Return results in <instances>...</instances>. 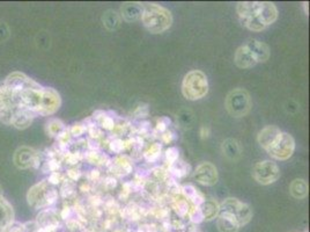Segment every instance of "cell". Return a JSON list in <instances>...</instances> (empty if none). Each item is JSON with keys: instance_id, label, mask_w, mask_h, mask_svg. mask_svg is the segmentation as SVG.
I'll return each instance as SVG.
<instances>
[{"instance_id": "4316f807", "label": "cell", "mask_w": 310, "mask_h": 232, "mask_svg": "<svg viewBox=\"0 0 310 232\" xmlns=\"http://www.w3.org/2000/svg\"><path fill=\"white\" fill-rule=\"evenodd\" d=\"M173 207L175 211H176L181 217L187 216V215L189 214V211H190V208H189L188 202L185 200H183V198H177V200H175L173 203Z\"/></svg>"}, {"instance_id": "7bdbcfd3", "label": "cell", "mask_w": 310, "mask_h": 232, "mask_svg": "<svg viewBox=\"0 0 310 232\" xmlns=\"http://www.w3.org/2000/svg\"><path fill=\"white\" fill-rule=\"evenodd\" d=\"M117 181L115 178H107V180L104 181V186H106L107 189H113V188L116 187Z\"/></svg>"}, {"instance_id": "d6a6232c", "label": "cell", "mask_w": 310, "mask_h": 232, "mask_svg": "<svg viewBox=\"0 0 310 232\" xmlns=\"http://www.w3.org/2000/svg\"><path fill=\"white\" fill-rule=\"evenodd\" d=\"M87 160L89 161L90 164H102L103 157L101 156L99 152L96 151H90V152L87 154Z\"/></svg>"}, {"instance_id": "74e56055", "label": "cell", "mask_w": 310, "mask_h": 232, "mask_svg": "<svg viewBox=\"0 0 310 232\" xmlns=\"http://www.w3.org/2000/svg\"><path fill=\"white\" fill-rule=\"evenodd\" d=\"M5 232H26V225L19 223V222H14L6 229Z\"/></svg>"}, {"instance_id": "8fae6325", "label": "cell", "mask_w": 310, "mask_h": 232, "mask_svg": "<svg viewBox=\"0 0 310 232\" xmlns=\"http://www.w3.org/2000/svg\"><path fill=\"white\" fill-rule=\"evenodd\" d=\"M295 151V140L292 135L287 133H281L280 137L274 144V146L269 151V154L278 160H286L293 156Z\"/></svg>"}, {"instance_id": "52a82bcc", "label": "cell", "mask_w": 310, "mask_h": 232, "mask_svg": "<svg viewBox=\"0 0 310 232\" xmlns=\"http://www.w3.org/2000/svg\"><path fill=\"white\" fill-rule=\"evenodd\" d=\"M252 176L258 184L266 186V185L274 184L280 178V169L277 164L271 160L259 161L255 165Z\"/></svg>"}, {"instance_id": "277c9868", "label": "cell", "mask_w": 310, "mask_h": 232, "mask_svg": "<svg viewBox=\"0 0 310 232\" xmlns=\"http://www.w3.org/2000/svg\"><path fill=\"white\" fill-rule=\"evenodd\" d=\"M208 92V80L206 75L199 70H194L185 75L182 83V93L185 99L191 101L203 99Z\"/></svg>"}, {"instance_id": "7c38bea8", "label": "cell", "mask_w": 310, "mask_h": 232, "mask_svg": "<svg viewBox=\"0 0 310 232\" xmlns=\"http://www.w3.org/2000/svg\"><path fill=\"white\" fill-rule=\"evenodd\" d=\"M194 179L204 186H214L219 180L217 167L211 163H203L194 171Z\"/></svg>"}, {"instance_id": "484cf974", "label": "cell", "mask_w": 310, "mask_h": 232, "mask_svg": "<svg viewBox=\"0 0 310 232\" xmlns=\"http://www.w3.org/2000/svg\"><path fill=\"white\" fill-rule=\"evenodd\" d=\"M161 156V144L159 143H154L153 145H151L148 149L145 151L144 157L148 163H154L159 159Z\"/></svg>"}, {"instance_id": "e575fe53", "label": "cell", "mask_w": 310, "mask_h": 232, "mask_svg": "<svg viewBox=\"0 0 310 232\" xmlns=\"http://www.w3.org/2000/svg\"><path fill=\"white\" fill-rule=\"evenodd\" d=\"M169 124H170V120L168 119V117H160L156 122V130L160 131V133H164Z\"/></svg>"}, {"instance_id": "5b68a950", "label": "cell", "mask_w": 310, "mask_h": 232, "mask_svg": "<svg viewBox=\"0 0 310 232\" xmlns=\"http://www.w3.org/2000/svg\"><path fill=\"white\" fill-rule=\"evenodd\" d=\"M27 200H28L29 206L35 209H46L56 203V201L58 200V193L55 188L51 187L48 180H43L30 188L27 195Z\"/></svg>"}, {"instance_id": "d6986e66", "label": "cell", "mask_w": 310, "mask_h": 232, "mask_svg": "<svg viewBox=\"0 0 310 232\" xmlns=\"http://www.w3.org/2000/svg\"><path fill=\"white\" fill-rule=\"evenodd\" d=\"M199 209L201 211V214H203L204 220L212 221L219 215L220 206H219L217 201L213 200V198H210V200H205L204 202L201 203Z\"/></svg>"}, {"instance_id": "e0dca14e", "label": "cell", "mask_w": 310, "mask_h": 232, "mask_svg": "<svg viewBox=\"0 0 310 232\" xmlns=\"http://www.w3.org/2000/svg\"><path fill=\"white\" fill-rule=\"evenodd\" d=\"M252 55L257 60V63H264L270 58V48L264 42L258 41V40H250L245 43Z\"/></svg>"}, {"instance_id": "4dcf8cb0", "label": "cell", "mask_w": 310, "mask_h": 232, "mask_svg": "<svg viewBox=\"0 0 310 232\" xmlns=\"http://www.w3.org/2000/svg\"><path fill=\"white\" fill-rule=\"evenodd\" d=\"M87 129V126H85L83 123H76L73 124L72 128L70 129V133H71V136H74V137H79L81 136L83 133H85Z\"/></svg>"}, {"instance_id": "8992f818", "label": "cell", "mask_w": 310, "mask_h": 232, "mask_svg": "<svg viewBox=\"0 0 310 232\" xmlns=\"http://www.w3.org/2000/svg\"><path fill=\"white\" fill-rule=\"evenodd\" d=\"M226 108L232 117H243L250 112L251 99L243 89L232 90L226 97Z\"/></svg>"}, {"instance_id": "3957f363", "label": "cell", "mask_w": 310, "mask_h": 232, "mask_svg": "<svg viewBox=\"0 0 310 232\" xmlns=\"http://www.w3.org/2000/svg\"><path fill=\"white\" fill-rule=\"evenodd\" d=\"M141 12V20L148 32L152 34H161L173 25V15L169 9L157 4H145Z\"/></svg>"}, {"instance_id": "681fc988", "label": "cell", "mask_w": 310, "mask_h": 232, "mask_svg": "<svg viewBox=\"0 0 310 232\" xmlns=\"http://www.w3.org/2000/svg\"><path fill=\"white\" fill-rule=\"evenodd\" d=\"M90 178H92L93 180H96L100 178V172L97 170H94L92 171V173H90Z\"/></svg>"}, {"instance_id": "44dd1931", "label": "cell", "mask_w": 310, "mask_h": 232, "mask_svg": "<svg viewBox=\"0 0 310 232\" xmlns=\"http://www.w3.org/2000/svg\"><path fill=\"white\" fill-rule=\"evenodd\" d=\"M120 11H122V16L125 21L132 22L136 21L139 16H141L143 8L139 5L134 4V2H126V4L122 6Z\"/></svg>"}, {"instance_id": "9a60e30c", "label": "cell", "mask_w": 310, "mask_h": 232, "mask_svg": "<svg viewBox=\"0 0 310 232\" xmlns=\"http://www.w3.org/2000/svg\"><path fill=\"white\" fill-rule=\"evenodd\" d=\"M218 229L220 232H237L240 229L236 218L228 211L220 210L218 215Z\"/></svg>"}, {"instance_id": "816d5d0a", "label": "cell", "mask_w": 310, "mask_h": 232, "mask_svg": "<svg viewBox=\"0 0 310 232\" xmlns=\"http://www.w3.org/2000/svg\"><path fill=\"white\" fill-rule=\"evenodd\" d=\"M2 194V189H1V187H0V195Z\"/></svg>"}, {"instance_id": "83f0119b", "label": "cell", "mask_w": 310, "mask_h": 232, "mask_svg": "<svg viewBox=\"0 0 310 232\" xmlns=\"http://www.w3.org/2000/svg\"><path fill=\"white\" fill-rule=\"evenodd\" d=\"M116 165L118 166L119 171H122L125 174H129L132 172V164H131V160L127 157H119L118 159L116 160Z\"/></svg>"}, {"instance_id": "bcb514c9", "label": "cell", "mask_w": 310, "mask_h": 232, "mask_svg": "<svg viewBox=\"0 0 310 232\" xmlns=\"http://www.w3.org/2000/svg\"><path fill=\"white\" fill-rule=\"evenodd\" d=\"M199 134H200L201 139H208V136H210V128H208V127H201Z\"/></svg>"}, {"instance_id": "ee69618b", "label": "cell", "mask_w": 310, "mask_h": 232, "mask_svg": "<svg viewBox=\"0 0 310 232\" xmlns=\"http://www.w3.org/2000/svg\"><path fill=\"white\" fill-rule=\"evenodd\" d=\"M148 114V109L146 106H140L138 107V108L136 109V112H134V115L140 117V116H146Z\"/></svg>"}, {"instance_id": "7402d4cb", "label": "cell", "mask_w": 310, "mask_h": 232, "mask_svg": "<svg viewBox=\"0 0 310 232\" xmlns=\"http://www.w3.org/2000/svg\"><path fill=\"white\" fill-rule=\"evenodd\" d=\"M289 191H291L292 196L295 198H305L308 195V185L305 180L302 179H295L292 181L291 186H289Z\"/></svg>"}, {"instance_id": "7dc6e473", "label": "cell", "mask_w": 310, "mask_h": 232, "mask_svg": "<svg viewBox=\"0 0 310 232\" xmlns=\"http://www.w3.org/2000/svg\"><path fill=\"white\" fill-rule=\"evenodd\" d=\"M71 215V209L69 207H64V209L62 210V214H60V216H62V218H64V220H67V218L70 217Z\"/></svg>"}, {"instance_id": "7a4b0ae2", "label": "cell", "mask_w": 310, "mask_h": 232, "mask_svg": "<svg viewBox=\"0 0 310 232\" xmlns=\"http://www.w3.org/2000/svg\"><path fill=\"white\" fill-rule=\"evenodd\" d=\"M236 11L242 25L251 32H262L278 19V9L273 2L241 1Z\"/></svg>"}, {"instance_id": "d4e9b609", "label": "cell", "mask_w": 310, "mask_h": 232, "mask_svg": "<svg viewBox=\"0 0 310 232\" xmlns=\"http://www.w3.org/2000/svg\"><path fill=\"white\" fill-rule=\"evenodd\" d=\"M65 129H66L65 124H64L62 121L58 119L50 120L49 122L46 123V127H45L46 134H48L50 137H57L60 133H62V131H64Z\"/></svg>"}, {"instance_id": "cb8c5ba5", "label": "cell", "mask_w": 310, "mask_h": 232, "mask_svg": "<svg viewBox=\"0 0 310 232\" xmlns=\"http://www.w3.org/2000/svg\"><path fill=\"white\" fill-rule=\"evenodd\" d=\"M169 171L174 177L183 178L190 172V165L185 163V161L177 160L174 164L169 165Z\"/></svg>"}, {"instance_id": "2e32d148", "label": "cell", "mask_w": 310, "mask_h": 232, "mask_svg": "<svg viewBox=\"0 0 310 232\" xmlns=\"http://www.w3.org/2000/svg\"><path fill=\"white\" fill-rule=\"evenodd\" d=\"M235 64L240 69H249L257 64V60L245 45L241 46L235 52Z\"/></svg>"}, {"instance_id": "f1b7e54d", "label": "cell", "mask_w": 310, "mask_h": 232, "mask_svg": "<svg viewBox=\"0 0 310 232\" xmlns=\"http://www.w3.org/2000/svg\"><path fill=\"white\" fill-rule=\"evenodd\" d=\"M178 157H180V151H178L177 147L173 146L166 150V159L169 165L174 164L175 161H177Z\"/></svg>"}, {"instance_id": "ba28073f", "label": "cell", "mask_w": 310, "mask_h": 232, "mask_svg": "<svg viewBox=\"0 0 310 232\" xmlns=\"http://www.w3.org/2000/svg\"><path fill=\"white\" fill-rule=\"evenodd\" d=\"M220 210L228 211V213L234 215L238 225H240V228L247 224L252 217V210L250 206L247 203L241 202V201L237 200V198L231 197V198H227V200H225L221 204Z\"/></svg>"}, {"instance_id": "ac0fdd59", "label": "cell", "mask_w": 310, "mask_h": 232, "mask_svg": "<svg viewBox=\"0 0 310 232\" xmlns=\"http://www.w3.org/2000/svg\"><path fill=\"white\" fill-rule=\"evenodd\" d=\"M222 152L229 160H238L241 158L242 149L236 139H228L222 143Z\"/></svg>"}, {"instance_id": "60d3db41", "label": "cell", "mask_w": 310, "mask_h": 232, "mask_svg": "<svg viewBox=\"0 0 310 232\" xmlns=\"http://www.w3.org/2000/svg\"><path fill=\"white\" fill-rule=\"evenodd\" d=\"M88 130H89V135L92 139H99V137L101 136V131L97 129V127H95V124H89Z\"/></svg>"}, {"instance_id": "f6af8a7d", "label": "cell", "mask_w": 310, "mask_h": 232, "mask_svg": "<svg viewBox=\"0 0 310 232\" xmlns=\"http://www.w3.org/2000/svg\"><path fill=\"white\" fill-rule=\"evenodd\" d=\"M130 193H131L130 184L125 183V184L123 185V189H122V193H120V197H127V196H129Z\"/></svg>"}, {"instance_id": "30bf717a", "label": "cell", "mask_w": 310, "mask_h": 232, "mask_svg": "<svg viewBox=\"0 0 310 232\" xmlns=\"http://www.w3.org/2000/svg\"><path fill=\"white\" fill-rule=\"evenodd\" d=\"M14 164L19 169L26 170L30 167H37L41 164V154L39 151L28 146H22L15 151L14 153Z\"/></svg>"}, {"instance_id": "f907efd6", "label": "cell", "mask_w": 310, "mask_h": 232, "mask_svg": "<svg viewBox=\"0 0 310 232\" xmlns=\"http://www.w3.org/2000/svg\"><path fill=\"white\" fill-rule=\"evenodd\" d=\"M307 2H305V4H303V6H305V9H306V14H308V8H307Z\"/></svg>"}, {"instance_id": "4fadbf2b", "label": "cell", "mask_w": 310, "mask_h": 232, "mask_svg": "<svg viewBox=\"0 0 310 232\" xmlns=\"http://www.w3.org/2000/svg\"><path fill=\"white\" fill-rule=\"evenodd\" d=\"M282 131L275 126H268L259 131L257 140L263 149L269 152L280 137Z\"/></svg>"}, {"instance_id": "5bb4252c", "label": "cell", "mask_w": 310, "mask_h": 232, "mask_svg": "<svg viewBox=\"0 0 310 232\" xmlns=\"http://www.w3.org/2000/svg\"><path fill=\"white\" fill-rule=\"evenodd\" d=\"M14 223V210L12 204L0 195V232H5L9 225Z\"/></svg>"}, {"instance_id": "ffe728a7", "label": "cell", "mask_w": 310, "mask_h": 232, "mask_svg": "<svg viewBox=\"0 0 310 232\" xmlns=\"http://www.w3.org/2000/svg\"><path fill=\"white\" fill-rule=\"evenodd\" d=\"M182 193L184 194L185 197L189 198V200L194 204V207H200L201 203L206 200L203 193H200V191L194 186H192V185H185V186L182 187Z\"/></svg>"}, {"instance_id": "f35d334b", "label": "cell", "mask_w": 310, "mask_h": 232, "mask_svg": "<svg viewBox=\"0 0 310 232\" xmlns=\"http://www.w3.org/2000/svg\"><path fill=\"white\" fill-rule=\"evenodd\" d=\"M64 157H65V160L67 161V164H71V165L77 164L78 161H79L80 158H81V157H80L79 152H74V153L66 152V154Z\"/></svg>"}, {"instance_id": "b9f144b4", "label": "cell", "mask_w": 310, "mask_h": 232, "mask_svg": "<svg viewBox=\"0 0 310 232\" xmlns=\"http://www.w3.org/2000/svg\"><path fill=\"white\" fill-rule=\"evenodd\" d=\"M174 139H175V136H174V134L171 133V131H168V130L164 131L163 135H162V140L164 143L169 144V143L173 142Z\"/></svg>"}, {"instance_id": "d590c367", "label": "cell", "mask_w": 310, "mask_h": 232, "mask_svg": "<svg viewBox=\"0 0 310 232\" xmlns=\"http://www.w3.org/2000/svg\"><path fill=\"white\" fill-rule=\"evenodd\" d=\"M62 181H64V177H63V174L59 172H52L51 174H50V177L48 179V183L51 185V186L58 185L62 183Z\"/></svg>"}, {"instance_id": "1f68e13d", "label": "cell", "mask_w": 310, "mask_h": 232, "mask_svg": "<svg viewBox=\"0 0 310 232\" xmlns=\"http://www.w3.org/2000/svg\"><path fill=\"white\" fill-rule=\"evenodd\" d=\"M100 122H101V126H102L104 129H107V130H113L115 128L114 120L111 119L110 116H107L106 114H104L102 117H100Z\"/></svg>"}, {"instance_id": "8d00e7d4", "label": "cell", "mask_w": 310, "mask_h": 232, "mask_svg": "<svg viewBox=\"0 0 310 232\" xmlns=\"http://www.w3.org/2000/svg\"><path fill=\"white\" fill-rule=\"evenodd\" d=\"M73 190H74L73 185L71 184L70 181H65V184H64L62 187V190H60V193H62L63 197H69L70 195L73 193Z\"/></svg>"}, {"instance_id": "ab89813d", "label": "cell", "mask_w": 310, "mask_h": 232, "mask_svg": "<svg viewBox=\"0 0 310 232\" xmlns=\"http://www.w3.org/2000/svg\"><path fill=\"white\" fill-rule=\"evenodd\" d=\"M67 176H69L71 180L77 181V180H79L80 177H81V172H80L78 169H70L69 171H67Z\"/></svg>"}, {"instance_id": "603a6c76", "label": "cell", "mask_w": 310, "mask_h": 232, "mask_svg": "<svg viewBox=\"0 0 310 232\" xmlns=\"http://www.w3.org/2000/svg\"><path fill=\"white\" fill-rule=\"evenodd\" d=\"M102 21L107 29L115 30L118 28L120 25V16L118 13L113 11V9H108L102 16Z\"/></svg>"}, {"instance_id": "836d02e7", "label": "cell", "mask_w": 310, "mask_h": 232, "mask_svg": "<svg viewBox=\"0 0 310 232\" xmlns=\"http://www.w3.org/2000/svg\"><path fill=\"white\" fill-rule=\"evenodd\" d=\"M124 144L125 143H124L122 139H114L113 142L110 143V149L111 151H114V152L119 153V152H122V151L124 150V147H125Z\"/></svg>"}, {"instance_id": "f546056e", "label": "cell", "mask_w": 310, "mask_h": 232, "mask_svg": "<svg viewBox=\"0 0 310 232\" xmlns=\"http://www.w3.org/2000/svg\"><path fill=\"white\" fill-rule=\"evenodd\" d=\"M189 215H190V220L194 222V223H200V222L204 221L203 214L199 209V207H194L189 211Z\"/></svg>"}, {"instance_id": "9c48e42d", "label": "cell", "mask_w": 310, "mask_h": 232, "mask_svg": "<svg viewBox=\"0 0 310 232\" xmlns=\"http://www.w3.org/2000/svg\"><path fill=\"white\" fill-rule=\"evenodd\" d=\"M18 109V105L11 91L4 84H0V121L11 126L13 114Z\"/></svg>"}, {"instance_id": "c3c4849f", "label": "cell", "mask_w": 310, "mask_h": 232, "mask_svg": "<svg viewBox=\"0 0 310 232\" xmlns=\"http://www.w3.org/2000/svg\"><path fill=\"white\" fill-rule=\"evenodd\" d=\"M154 174L155 176H156L157 178H164L166 177V172H164V171L162 170V169H156V170H154Z\"/></svg>"}, {"instance_id": "6da1fadb", "label": "cell", "mask_w": 310, "mask_h": 232, "mask_svg": "<svg viewBox=\"0 0 310 232\" xmlns=\"http://www.w3.org/2000/svg\"><path fill=\"white\" fill-rule=\"evenodd\" d=\"M9 91L14 96L18 108L29 110L35 116L52 115L62 105V99L57 91L43 87L33 79H29L27 85L20 91Z\"/></svg>"}]
</instances>
